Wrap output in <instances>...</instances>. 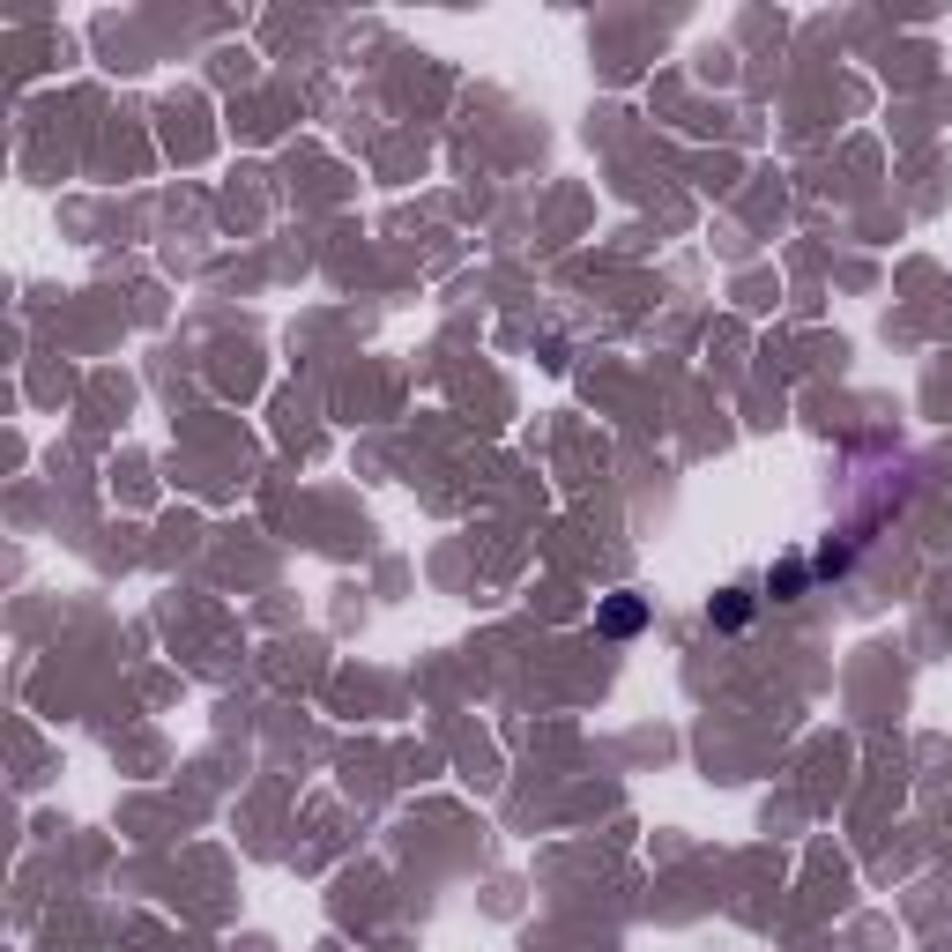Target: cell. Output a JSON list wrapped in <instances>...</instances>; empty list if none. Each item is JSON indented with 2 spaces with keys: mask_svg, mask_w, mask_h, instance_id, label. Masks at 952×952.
Instances as JSON below:
<instances>
[{
  "mask_svg": "<svg viewBox=\"0 0 952 952\" xmlns=\"http://www.w3.org/2000/svg\"><path fill=\"white\" fill-rule=\"evenodd\" d=\"M767 588H774V602L803 596V588H811V566H803V558H781V566H774V580H767Z\"/></svg>",
  "mask_w": 952,
  "mask_h": 952,
  "instance_id": "3957f363",
  "label": "cell"
},
{
  "mask_svg": "<svg viewBox=\"0 0 952 952\" xmlns=\"http://www.w3.org/2000/svg\"><path fill=\"white\" fill-rule=\"evenodd\" d=\"M707 618H715V626H722V632H737V626H745V618H752V588H722V596L707 602Z\"/></svg>",
  "mask_w": 952,
  "mask_h": 952,
  "instance_id": "7a4b0ae2",
  "label": "cell"
},
{
  "mask_svg": "<svg viewBox=\"0 0 952 952\" xmlns=\"http://www.w3.org/2000/svg\"><path fill=\"white\" fill-rule=\"evenodd\" d=\"M811 574H827V580H833V574H849V544H833V536H827V544L811 551Z\"/></svg>",
  "mask_w": 952,
  "mask_h": 952,
  "instance_id": "277c9868",
  "label": "cell"
},
{
  "mask_svg": "<svg viewBox=\"0 0 952 952\" xmlns=\"http://www.w3.org/2000/svg\"><path fill=\"white\" fill-rule=\"evenodd\" d=\"M596 626L610 632V640H632V632L648 626V596H610V602L596 610Z\"/></svg>",
  "mask_w": 952,
  "mask_h": 952,
  "instance_id": "6da1fadb",
  "label": "cell"
}]
</instances>
